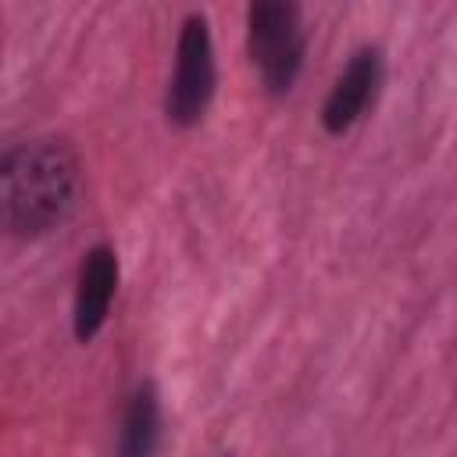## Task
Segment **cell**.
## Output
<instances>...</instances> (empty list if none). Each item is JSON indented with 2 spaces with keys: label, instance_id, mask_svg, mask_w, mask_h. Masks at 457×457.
Here are the masks:
<instances>
[{
  "label": "cell",
  "instance_id": "obj_1",
  "mask_svg": "<svg viewBox=\"0 0 457 457\" xmlns=\"http://www.w3.org/2000/svg\"><path fill=\"white\" fill-rule=\"evenodd\" d=\"M79 196L75 154L57 139H32L7 150L0 164L4 225L14 236H43L61 225Z\"/></svg>",
  "mask_w": 457,
  "mask_h": 457
},
{
  "label": "cell",
  "instance_id": "obj_2",
  "mask_svg": "<svg viewBox=\"0 0 457 457\" xmlns=\"http://www.w3.org/2000/svg\"><path fill=\"white\" fill-rule=\"evenodd\" d=\"M250 57L271 93H289L303 68L300 7L264 0L250 7Z\"/></svg>",
  "mask_w": 457,
  "mask_h": 457
},
{
  "label": "cell",
  "instance_id": "obj_3",
  "mask_svg": "<svg viewBox=\"0 0 457 457\" xmlns=\"http://www.w3.org/2000/svg\"><path fill=\"white\" fill-rule=\"evenodd\" d=\"M214 96V46L207 21L200 14H189L175 46V75L168 82L164 111L175 125H193L204 118L207 104Z\"/></svg>",
  "mask_w": 457,
  "mask_h": 457
},
{
  "label": "cell",
  "instance_id": "obj_4",
  "mask_svg": "<svg viewBox=\"0 0 457 457\" xmlns=\"http://www.w3.org/2000/svg\"><path fill=\"white\" fill-rule=\"evenodd\" d=\"M378 86H382V54L371 50V46H364V50H357L350 57L346 71L336 79V86H332V93H328V100L321 107L325 129L332 136L346 132L364 114V107L375 100Z\"/></svg>",
  "mask_w": 457,
  "mask_h": 457
},
{
  "label": "cell",
  "instance_id": "obj_5",
  "mask_svg": "<svg viewBox=\"0 0 457 457\" xmlns=\"http://www.w3.org/2000/svg\"><path fill=\"white\" fill-rule=\"evenodd\" d=\"M114 289H118V257L111 246H93L82 261L79 289H75V336L82 343L100 332L111 311Z\"/></svg>",
  "mask_w": 457,
  "mask_h": 457
},
{
  "label": "cell",
  "instance_id": "obj_6",
  "mask_svg": "<svg viewBox=\"0 0 457 457\" xmlns=\"http://www.w3.org/2000/svg\"><path fill=\"white\" fill-rule=\"evenodd\" d=\"M161 446V403L154 386H139L129 400L125 421H121V439H118V457H157Z\"/></svg>",
  "mask_w": 457,
  "mask_h": 457
}]
</instances>
